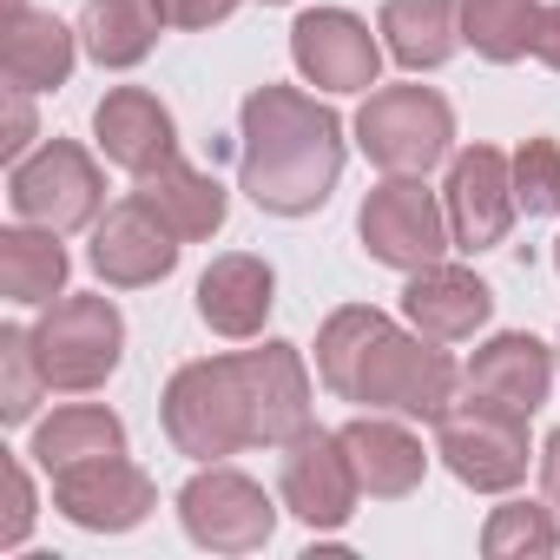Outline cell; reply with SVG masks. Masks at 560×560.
Segmentation results:
<instances>
[{
	"instance_id": "19",
	"label": "cell",
	"mask_w": 560,
	"mask_h": 560,
	"mask_svg": "<svg viewBox=\"0 0 560 560\" xmlns=\"http://www.w3.org/2000/svg\"><path fill=\"white\" fill-rule=\"evenodd\" d=\"M547 383H553V357H547V343H534V337H494L488 350H475V363H468V389H481V396H494V402H508V409H521V416H534L540 402H547Z\"/></svg>"
},
{
	"instance_id": "33",
	"label": "cell",
	"mask_w": 560,
	"mask_h": 560,
	"mask_svg": "<svg viewBox=\"0 0 560 560\" xmlns=\"http://www.w3.org/2000/svg\"><path fill=\"white\" fill-rule=\"evenodd\" d=\"M27 139H34V113H27V93L14 86V93H8V139H0L8 165H21V159H27Z\"/></svg>"
},
{
	"instance_id": "13",
	"label": "cell",
	"mask_w": 560,
	"mask_h": 560,
	"mask_svg": "<svg viewBox=\"0 0 560 560\" xmlns=\"http://www.w3.org/2000/svg\"><path fill=\"white\" fill-rule=\"evenodd\" d=\"M442 211H448V231L462 250H488L508 237L514 224V165L494 152V145H468L455 165H448V191H442Z\"/></svg>"
},
{
	"instance_id": "27",
	"label": "cell",
	"mask_w": 560,
	"mask_h": 560,
	"mask_svg": "<svg viewBox=\"0 0 560 560\" xmlns=\"http://www.w3.org/2000/svg\"><path fill=\"white\" fill-rule=\"evenodd\" d=\"M534 27H540V0H462V40L481 60H521L534 54Z\"/></svg>"
},
{
	"instance_id": "12",
	"label": "cell",
	"mask_w": 560,
	"mask_h": 560,
	"mask_svg": "<svg viewBox=\"0 0 560 560\" xmlns=\"http://www.w3.org/2000/svg\"><path fill=\"white\" fill-rule=\"evenodd\" d=\"M291 60L324 93H370L376 86V67H383V47H376V34L357 14L317 8V14H304L291 27Z\"/></svg>"
},
{
	"instance_id": "29",
	"label": "cell",
	"mask_w": 560,
	"mask_h": 560,
	"mask_svg": "<svg viewBox=\"0 0 560 560\" xmlns=\"http://www.w3.org/2000/svg\"><path fill=\"white\" fill-rule=\"evenodd\" d=\"M40 350H34V330H0V416L8 422H27L34 402H40Z\"/></svg>"
},
{
	"instance_id": "8",
	"label": "cell",
	"mask_w": 560,
	"mask_h": 560,
	"mask_svg": "<svg viewBox=\"0 0 560 560\" xmlns=\"http://www.w3.org/2000/svg\"><path fill=\"white\" fill-rule=\"evenodd\" d=\"M357 231H363L370 257L389 264V270H429V264H442V250H448V237H455V231H448V211L435 205V191H429L422 178H389V185H376V191L363 198Z\"/></svg>"
},
{
	"instance_id": "34",
	"label": "cell",
	"mask_w": 560,
	"mask_h": 560,
	"mask_svg": "<svg viewBox=\"0 0 560 560\" xmlns=\"http://www.w3.org/2000/svg\"><path fill=\"white\" fill-rule=\"evenodd\" d=\"M534 54L560 73V8H540V27H534Z\"/></svg>"
},
{
	"instance_id": "16",
	"label": "cell",
	"mask_w": 560,
	"mask_h": 560,
	"mask_svg": "<svg viewBox=\"0 0 560 560\" xmlns=\"http://www.w3.org/2000/svg\"><path fill=\"white\" fill-rule=\"evenodd\" d=\"M402 311H409V324H416L422 337H435V343H455V337H475V330L494 317V291L481 284L475 270L429 264V270H409Z\"/></svg>"
},
{
	"instance_id": "36",
	"label": "cell",
	"mask_w": 560,
	"mask_h": 560,
	"mask_svg": "<svg viewBox=\"0 0 560 560\" xmlns=\"http://www.w3.org/2000/svg\"><path fill=\"white\" fill-rule=\"evenodd\" d=\"M553 264H560V244H553Z\"/></svg>"
},
{
	"instance_id": "26",
	"label": "cell",
	"mask_w": 560,
	"mask_h": 560,
	"mask_svg": "<svg viewBox=\"0 0 560 560\" xmlns=\"http://www.w3.org/2000/svg\"><path fill=\"white\" fill-rule=\"evenodd\" d=\"M60 231H0V291L14 304H54L67 284V250Z\"/></svg>"
},
{
	"instance_id": "1",
	"label": "cell",
	"mask_w": 560,
	"mask_h": 560,
	"mask_svg": "<svg viewBox=\"0 0 560 560\" xmlns=\"http://www.w3.org/2000/svg\"><path fill=\"white\" fill-rule=\"evenodd\" d=\"M237 172H244L250 205L277 218H304L343 178V119L298 86H257L244 100Z\"/></svg>"
},
{
	"instance_id": "37",
	"label": "cell",
	"mask_w": 560,
	"mask_h": 560,
	"mask_svg": "<svg viewBox=\"0 0 560 560\" xmlns=\"http://www.w3.org/2000/svg\"><path fill=\"white\" fill-rule=\"evenodd\" d=\"M270 8H284V0H270Z\"/></svg>"
},
{
	"instance_id": "32",
	"label": "cell",
	"mask_w": 560,
	"mask_h": 560,
	"mask_svg": "<svg viewBox=\"0 0 560 560\" xmlns=\"http://www.w3.org/2000/svg\"><path fill=\"white\" fill-rule=\"evenodd\" d=\"M231 8H237V0H159V14L172 27H218Z\"/></svg>"
},
{
	"instance_id": "11",
	"label": "cell",
	"mask_w": 560,
	"mask_h": 560,
	"mask_svg": "<svg viewBox=\"0 0 560 560\" xmlns=\"http://www.w3.org/2000/svg\"><path fill=\"white\" fill-rule=\"evenodd\" d=\"M54 508L86 534H126L159 508V488L126 455H100V462H73L54 475Z\"/></svg>"
},
{
	"instance_id": "21",
	"label": "cell",
	"mask_w": 560,
	"mask_h": 560,
	"mask_svg": "<svg viewBox=\"0 0 560 560\" xmlns=\"http://www.w3.org/2000/svg\"><path fill=\"white\" fill-rule=\"evenodd\" d=\"M0 67H8V86L21 93H54L73 73V27H60L54 14H8V47H0Z\"/></svg>"
},
{
	"instance_id": "18",
	"label": "cell",
	"mask_w": 560,
	"mask_h": 560,
	"mask_svg": "<svg viewBox=\"0 0 560 560\" xmlns=\"http://www.w3.org/2000/svg\"><path fill=\"white\" fill-rule=\"evenodd\" d=\"M270 304H277V277L250 250H231V257H218L198 277V317L218 337H257L264 317H270Z\"/></svg>"
},
{
	"instance_id": "35",
	"label": "cell",
	"mask_w": 560,
	"mask_h": 560,
	"mask_svg": "<svg viewBox=\"0 0 560 560\" xmlns=\"http://www.w3.org/2000/svg\"><path fill=\"white\" fill-rule=\"evenodd\" d=\"M540 481H547V501L560 508V429H553L547 448H540Z\"/></svg>"
},
{
	"instance_id": "23",
	"label": "cell",
	"mask_w": 560,
	"mask_h": 560,
	"mask_svg": "<svg viewBox=\"0 0 560 560\" xmlns=\"http://www.w3.org/2000/svg\"><path fill=\"white\" fill-rule=\"evenodd\" d=\"M139 198H145L178 237H211V231L224 224V185L205 178V172H191V165H178V159H165L159 172H145V178H139Z\"/></svg>"
},
{
	"instance_id": "20",
	"label": "cell",
	"mask_w": 560,
	"mask_h": 560,
	"mask_svg": "<svg viewBox=\"0 0 560 560\" xmlns=\"http://www.w3.org/2000/svg\"><path fill=\"white\" fill-rule=\"evenodd\" d=\"M343 448H350V462H357V481H363L370 494H383V501L409 494V488L422 481V468H429L422 442H416L402 422H376V416H357V422L343 429Z\"/></svg>"
},
{
	"instance_id": "14",
	"label": "cell",
	"mask_w": 560,
	"mask_h": 560,
	"mask_svg": "<svg viewBox=\"0 0 560 560\" xmlns=\"http://www.w3.org/2000/svg\"><path fill=\"white\" fill-rule=\"evenodd\" d=\"M178 264V231L132 191L126 205H113L93 231V270L119 291H139V284H159V277Z\"/></svg>"
},
{
	"instance_id": "25",
	"label": "cell",
	"mask_w": 560,
	"mask_h": 560,
	"mask_svg": "<svg viewBox=\"0 0 560 560\" xmlns=\"http://www.w3.org/2000/svg\"><path fill=\"white\" fill-rule=\"evenodd\" d=\"M165 14L159 0H86V21H80V40L100 67H139L159 40Z\"/></svg>"
},
{
	"instance_id": "6",
	"label": "cell",
	"mask_w": 560,
	"mask_h": 560,
	"mask_svg": "<svg viewBox=\"0 0 560 560\" xmlns=\"http://www.w3.org/2000/svg\"><path fill=\"white\" fill-rule=\"evenodd\" d=\"M34 350H40V370L54 389H100L119 370L126 324L106 298H60L34 324Z\"/></svg>"
},
{
	"instance_id": "7",
	"label": "cell",
	"mask_w": 560,
	"mask_h": 560,
	"mask_svg": "<svg viewBox=\"0 0 560 560\" xmlns=\"http://www.w3.org/2000/svg\"><path fill=\"white\" fill-rule=\"evenodd\" d=\"M8 198H14V211H21L27 224H40V231H80V224L100 218L106 178H100V165H93L73 139H47L34 159L14 165Z\"/></svg>"
},
{
	"instance_id": "3",
	"label": "cell",
	"mask_w": 560,
	"mask_h": 560,
	"mask_svg": "<svg viewBox=\"0 0 560 560\" xmlns=\"http://www.w3.org/2000/svg\"><path fill=\"white\" fill-rule=\"evenodd\" d=\"M165 435L191 462H224V455L250 448L257 442V402H250L244 357L185 363L165 383Z\"/></svg>"
},
{
	"instance_id": "30",
	"label": "cell",
	"mask_w": 560,
	"mask_h": 560,
	"mask_svg": "<svg viewBox=\"0 0 560 560\" xmlns=\"http://www.w3.org/2000/svg\"><path fill=\"white\" fill-rule=\"evenodd\" d=\"M508 165H514V205H521L527 218L560 211V145H553V139H527Z\"/></svg>"
},
{
	"instance_id": "9",
	"label": "cell",
	"mask_w": 560,
	"mask_h": 560,
	"mask_svg": "<svg viewBox=\"0 0 560 560\" xmlns=\"http://www.w3.org/2000/svg\"><path fill=\"white\" fill-rule=\"evenodd\" d=\"M178 521H185V534H191L198 547H211V553H250V547L270 540L277 508L264 501V488H257L250 475L205 462V468L178 488Z\"/></svg>"
},
{
	"instance_id": "31",
	"label": "cell",
	"mask_w": 560,
	"mask_h": 560,
	"mask_svg": "<svg viewBox=\"0 0 560 560\" xmlns=\"http://www.w3.org/2000/svg\"><path fill=\"white\" fill-rule=\"evenodd\" d=\"M34 527V481L21 462H8V514H0V547H21Z\"/></svg>"
},
{
	"instance_id": "2",
	"label": "cell",
	"mask_w": 560,
	"mask_h": 560,
	"mask_svg": "<svg viewBox=\"0 0 560 560\" xmlns=\"http://www.w3.org/2000/svg\"><path fill=\"white\" fill-rule=\"evenodd\" d=\"M317 376L363 409H396L435 422L455 402V363L435 350V337H402L383 311H337L317 330Z\"/></svg>"
},
{
	"instance_id": "5",
	"label": "cell",
	"mask_w": 560,
	"mask_h": 560,
	"mask_svg": "<svg viewBox=\"0 0 560 560\" xmlns=\"http://www.w3.org/2000/svg\"><path fill=\"white\" fill-rule=\"evenodd\" d=\"M448 139H455V113L429 86H383L357 113V145L389 178H422L435 159H448Z\"/></svg>"
},
{
	"instance_id": "4",
	"label": "cell",
	"mask_w": 560,
	"mask_h": 560,
	"mask_svg": "<svg viewBox=\"0 0 560 560\" xmlns=\"http://www.w3.org/2000/svg\"><path fill=\"white\" fill-rule=\"evenodd\" d=\"M435 455L448 462V475L475 494H501L514 481H527V416L468 389V402H448L435 416Z\"/></svg>"
},
{
	"instance_id": "22",
	"label": "cell",
	"mask_w": 560,
	"mask_h": 560,
	"mask_svg": "<svg viewBox=\"0 0 560 560\" xmlns=\"http://www.w3.org/2000/svg\"><path fill=\"white\" fill-rule=\"evenodd\" d=\"M455 40H462V8L455 0H383V47L402 67L429 73V67H442L455 54Z\"/></svg>"
},
{
	"instance_id": "28",
	"label": "cell",
	"mask_w": 560,
	"mask_h": 560,
	"mask_svg": "<svg viewBox=\"0 0 560 560\" xmlns=\"http://www.w3.org/2000/svg\"><path fill=\"white\" fill-rule=\"evenodd\" d=\"M560 547V527H553V514L547 508H534V501H508V508H494L488 514V527H481V553L488 560H547Z\"/></svg>"
},
{
	"instance_id": "24",
	"label": "cell",
	"mask_w": 560,
	"mask_h": 560,
	"mask_svg": "<svg viewBox=\"0 0 560 560\" xmlns=\"http://www.w3.org/2000/svg\"><path fill=\"white\" fill-rule=\"evenodd\" d=\"M47 475H60V468H73V462H100V455H126V422L113 416V409H93V402H80V409H60L54 422H40L34 429V448H27Z\"/></svg>"
},
{
	"instance_id": "17",
	"label": "cell",
	"mask_w": 560,
	"mask_h": 560,
	"mask_svg": "<svg viewBox=\"0 0 560 560\" xmlns=\"http://www.w3.org/2000/svg\"><path fill=\"white\" fill-rule=\"evenodd\" d=\"M244 376H250V402H257V442L284 448L291 435L311 429V370L291 343H264L244 350Z\"/></svg>"
},
{
	"instance_id": "15",
	"label": "cell",
	"mask_w": 560,
	"mask_h": 560,
	"mask_svg": "<svg viewBox=\"0 0 560 560\" xmlns=\"http://www.w3.org/2000/svg\"><path fill=\"white\" fill-rule=\"evenodd\" d=\"M93 132H100V152H106L113 165H126L132 178H145V172H159L165 159H178V126H172V113H165L145 86L106 93L100 113H93Z\"/></svg>"
},
{
	"instance_id": "10",
	"label": "cell",
	"mask_w": 560,
	"mask_h": 560,
	"mask_svg": "<svg viewBox=\"0 0 560 560\" xmlns=\"http://www.w3.org/2000/svg\"><path fill=\"white\" fill-rule=\"evenodd\" d=\"M277 481H284V508H291L304 527H317V534L343 527V521L357 514V494H363L357 462H350L343 435H330V429L291 435V442H284V475H277Z\"/></svg>"
}]
</instances>
